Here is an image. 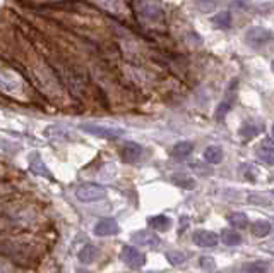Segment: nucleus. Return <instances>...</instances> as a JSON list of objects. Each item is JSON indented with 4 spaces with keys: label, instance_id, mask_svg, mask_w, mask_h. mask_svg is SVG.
<instances>
[{
    "label": "nucleus",
    "instance_id": "nucleus-9",
    "mask_svg": "<svg viewBox=\"0 0 274 273\" xmlns=\"http://www.w3.org/2000/svg\"><path fill=\"white\" fill-rule=\"evenodd\" d=\"M29 168H31L33 174L40 175V177H47V179H53V175H51V172L47 168V165L43 164V160H41L40 153H31L29 155Z\"/></svg>",
    "mask_w": 274,
    "mask_h": 273
},
{
    "label": "nucleus",
    "instance_id": "nucleus-12",
    "mask_svg": "<svg viewBox=\"0 0 274 273\" xmlns=\"http://www.w3.org/2000/svg\"><path fill=\"white\" fill-rule=\"evenodd\" d=\"M204 160L211 165L221 164V162H223V148L216 145L207 146V148L204 149Z\"/></svg>",
    "mask_w": 274,
    "mask_h": 273
},
{
    "label": "nucleus",
    "instance_id": "nucleus-8",
    "mask_svg": "<svg viewBox=\"0 0 274 273\" xmlns=\"http://www.w3.org/2000/svg\"><path fill=\"white\" fill-rule=\"evenodd\" d=\"M257 157L264 162L266 165H274V139L266 138L259 143L257 146Z\"/></svg>",
    "mask_w": 274,
    "mask_h": 273
},
{
    "label": "nucleus",
    "instance_id": "nucleus-28",
    "mask_svg": "<svg viewBox=\"0 0 274 273\" xmlns=\"http://www.w3.org/2000/svg\"><path fill=\"white\" fill-rule=\"evenodd\" d=\"M81 273H89V272H81Z\"/></svg>",
    "mask_w": 274,
    "mask_h": 273
},
{
    "label": "nucleus",
    "instance_id": "nucleus-15",
    "mask_svg": "<svg viewBox=\"0 0 274 273\" xmlns=\"http://www.w3.org/2000/svg\"><path fill=\"white\" fill-rule=\"evenodd\" d=\"M149 225H151L154 230H158V232H166V230L171 227V220L165 215H158V217L149 218Z\"/></svg>",
    "mask_w": 274,
    "mask_h": 273
},
{
    "label": "nucleus",
    "instance_id": "nucleus-5",
    "mask_svg": "<svg viewBox=\"0 0 274 273\" xmlns=\"http://www.w3.org/2000/svg\"><path fill=\"white\" fill-rule=\"evenodd\" d=\"M192 240H194V244L199 246V248L211 249L218 246L220 237H218V234L211 232V230H195L194 236H192Z\"/></svg>",
    "mask_w": 274,
    "mask_h": 273
},
{
    "label": "nucleus",
    "instance_id": "nucleus-16",
    "mask_svg": "<svg viewBox=\"0 0 274 273\" xmlns=\"http://www.w3.org/2000/svg\"><path fill=\"white\" fill-rule=\"evenodd\" d=\"M228 222H230V225L235 227V229H245V227L249 225L247 215L245 213H240V211L230 213V215H228Z\"/></svg>",
    "mask_w": 274,
    "mask_h": 273
},
{
    "label": "nucleus",
    "instance_id": "nucleus-21",
    "mask_svg": "<svg viewBox=\"0 0 274 273\" xmlns=\"http://www.w3.org/2000/svg\"><path fill=\"white\" fill-rule=\"evenodd\" d=\"M171 181H173L175 184H178L180 187H184V189H194V187H195L194 179L185 177V175H173V177H171Z\"/></svg>",
    "mask_w": 274,
    "mask_h": 273
},
{
    "label": "nucleus",
    "instance_id": "nucleus-24",
    "mask_svg": "<svg viewBox=\"0 0 274 273\" xmlns=\"http://www.w3.org/2000/svg\"><path fill=\"white\" fill-rule=\"evenodd\" d=\"M230 109H231V102H221L220 105H218V109H216V112H214V117H216L218 120H223L224 117H226V113L230 112Z\"/></svg>",
    "mask_w": 274,
    "mask_h": 273
},
{
    "label": "nucleus",
    "instance_id": "nucleus-23",
    "mask_svg": "<svg viewBox=\"0 0 274 273\" xmlns=\"http://www.w3.org/2000/svg\"><path fill=\"white\" fill-rule=\"evenodd\" d=\"M166 259L170 261V265H173V266H178V265H182V263L185 261V255L184 253H178V251H170V253H166Z\"/></svg>",
    "mask_w": 274,
    "mask_h": 273
},
{
    "label": "nucleus",
    "instance_id": "nucleus-20",
    "mask_svg": "<svg viewBox=\"0 0 274 273\" xmlns=\"http://www.w3.org/2000/svg\"><path fill=\"white\" fill-rule=\"evenodd\" d=\"M267 265L262 261H252V263H247V265L242 266L240 273H266Z\"/></svg>",
    "mask_w": 274,
    "mask_h": 273
},
{
    "label": "nucleus",
    "instance_id": "nucleus-1",
    "mask_svg": "<svg viewBox=\"0 0 274 273\" xmlns=\"http://www.w3.org/2000/svg\"><path fill=\"white\" fill-rule=\"evenodd\" d=\"M79 127H81V131L87 132V134L96 136V138H103V139H119L120 136H123V129L94 124V122H83Z\"/></svg>",
    "mask_w": 274,
    "mask_h": 273
},
{
    "label": "nucleus",
    "instance_id": "nucleus-11",
    "mask_svg": "<svg viewBox=\"0 0 274 273\" xmlns=\"http://www.w3.org/2000/svg\"><path fill=\"white\" fill-rule=\"evenodd\" d=\"M0 90L7 91V93H16L19 90L17 77L11 73H0Z\"/></svg>",
    "mask_w": 274,
    "mask_h": 273
},
{
    "label": "nucleus",
    "instance_id": "nucleus-19",
    "mask_svg": "<svg viewBox=\"0 0 274 273\" xmlns=\"http://www.w3.org/2000/svg\"><path fill=\"white\" fill-rule=\"evenodd\" d=\"M211 22H213L216 28H230V24H231L230 12H228V11L220 12V14H216L213 19H211Z\"/></svg>",
    "mask_w": 274,
    "mask_h": 273
},
{
    "label": "nucleus",
    "instance_id": "nucleus-7",
    "mask_svg": "<svg viewBox=\"0 0 274 273\" xmlns=\"http://www.w3.org/2000/svg\"><path fill=\"white\" fill-rule=\"evenodd\" d=\"M132 242L141 248H158L159 246V237L153 232H148V230H139V232L132 234Z\"/></svg>",
    "mask_w": 274,
    "mask_h": 273
},
{
    "label": "nucleus",
    "instance_id": "nucleus-10",
    "mask_svg": "<svg viewBox=\"0 0 274 273\" xmlns=\"http://www.w3.org/2000/svg\"><path fill=\"white\" fill-rule=\"evenodd\" d=\"M142 146L137 145V143H127V145H123L122 148V158L123 162H127V164H134V162H137L139 158L142 157Z\"/></svg>",
    "mask_w": 274,
    "mask_h": 273
},
{
    "label": "nucleus",
    "instance_id": "nucleus-22",
    "mask_svg": "<svg viewBox=\"0 0 274 273\" xmlns=\"http://www.w3.org/2000/svg\"><path fill=\"white\" fill-rule=\"evenodd\" d=\"M259 131L260 129L257 127L256 124H245L240 129V136H242L243 139H250V138H256V136L259 134Z\"/></svg>",
    "mask_w": 274,
    "mask_h": 273
},
{
    "label": "nucleus",
    "instance_id": "nucleus-27",
    "mask_svg": "<svg viewBox=\"0 0 274 273\" xmlns=\"http://www.w3.org/2000/svg\"><path fill=\"white\" fill-rule=\"evenodd\" d=\"M273 138H274V126H273Z\"/></svg>",
    "mask_w": 274,
    "mask_h": 273
},
{
    "label": "nucleus",
    "instance_id": "nucleus-6",
    "mask_svg": "<svg viewBox=\"0 0 274 273\" xmlns=\"http://www.w3.org/2000/svg\"><path fill=\"white\" fill-rule=\"evenodd\" d=\"M119 232H120V227L115 218H101V220H98V223L94 225V234H96L98 237L117 236Z\"/></svg>",
    "mask_w": 274,
    "mask_h": 273
},
{
    "label": "nucleus",
    "instance_id": "nucleus-2",
    "mask_svg": "<svg viewBox=\"0 0 274 273\" xmlns=\"http://www.w3.org/2000/svg\"><path fill=\"white\" fill-rule=\"evenodd\" d=\"M76 196L83 203H94V201H100L106 196L105 187L93 184V182H84L76 189Z\"/></svg>",
    "mask_w": 274,
    "mask_h": 273
},
{
    "label": "nucleus",
    "instance_id": "nucleus-14",
    "mask_svg": "<svg viewBox=\"0 0 274 273\" xmlns=\"http://www.w3.org/2000/svg\"><path fill=\"white\" fill-rule=\"evenodd\" d=\"M77 258H79V261L84 263V265H89V263H93L94 259L98 258V249H96V246L86 244V246H84V248L79 251Z\"/></svg>",
    "mask_w": 274,
    "mask_h": 273
},
{
    "label": "nucleus",
    "instance_id": "nucleus-4",
    "mask_svg": "<svg viewBox=\"0 0 274 273\" xmlns=\"http://www.w3.org/2000/svg\"><path fill=\"white\" fill-rule=\"evenodd\" d=\"M120 258L130 268H141V266L146 265V255L137 248H132V246H125L120 253Z\"/></svg>",
    "mask_w": 274,
    "mask_h": 273
},
{
    "label": "nucleus",
    "instance_id": "nucleus-29",
    "mask_svg": "<svg viewBox=\"0 0 274 273\" xmlns=\"http://www.w3.org/2000/svg\"><path fill=\"white\" fill-rule=\"evenodd\" d=\"M273 71H274V62H273Z\"/></svg>",
    "mask_w": 274,
    "mask_h": 273
},
{
    "label": "nucleus",
    "instance_id": "nucleus-13",
    "mask_svg": "<svg viewBox=\"0 0 274 273\" xmlns=\"http://www.w3.org/2000/svg\"><path fill=\"white\" fill-rule=\"evenodd\" d=\"M192 151H194V145H192L190 141H180L173 146V149H171V157L177 158V160H184V158H187Z\"/></svg>",
    "mask_w": 274,
    "mask_h": 273
},
{
    "label": "nucleus",
    "instance_id": "nucleus-17",
    "mask_svg": "<svg viewBox=\"0 0 274 273\" xmlns=\"http://www.w3.org/2000/svg\"><path fill=\"white\" fill-rule=\"evenodd\" d=\"M221 240H223L226 246H238L242 242V237H240V234H238L237 230L224 229L223 232H221Z\"/></svg>",
    "mask_w": 274,
    "mask_h": 273
},
{
    "label": "nucleus",
    "instance_id": "nucleus-30",
    "mask_svg": "<svg viewBox=\"0 0 274 273\" xmlns=\"http://www.w3.org/2000/svg\"><path fill=\"white\" fill-rule=\"evenodd\" d=\"M271 193H273V194H274V189H273V191H271Z\"/></svg>",
    "mask_w": 274,
    "mask_h": 273
},
{
    "label": "nucleus",
    "instance_id": "nucleus-25",
    "mask_svg": "<svg viewBox=\"0 0 274 273\" xmlns=\"http://www.w3.org/2000/svg\"><path fill=\"white\" fill-rule=\"evenodd\" d=\"M195 2L201 5L202 11H209L211 7H214L218 4V0H195Z\"/></svg>",
    "mask_w": 274,
    "mask_h": 273
},
{
    "label": "nucleus",
    "instance_id": "nucleus-18",
    "mask_svg": "<svg viewBox=\"0 0 274 273\" xmlns=\"http://www.w3.org/2000/svg\"><path fill=\"white\" fill-rule=\"evenodd\" d=\"M271 232V223L267 220H257L252 225V234L256 237H266Z\"/></svg>",
    "mask_w": 274,
    "mask_h": 273
},
{
    "label": "nucleus",
    "instance_id": "nucleus-26",
    "mask_svg": "<svg viewBox=\"0 0 274 273\" xmlns=\"http://www.w3.org/2000/svg\"><path fill=\"white\" fill-rule=\"evenodd\" d=\"M199 265H201L202 268H207V270H213L214 266H216V265H214V259H211V258H206V256H204V258H201V259H199Z\"/></svg>",
    "mask_w": 274,
    "mask_h": 273
},
{
    "label": "nucleus",
    "instance_id": "nucleus-3",
    "mask_svg": "<svg viewBox=\"0 0 274 273\" xmlns=\"http://www.w3.org/2000/svg\"><path fill=\"white\" fill-rule=\"evenodd\" d=\"M273 40H274V35L271 31H267V29L259 28V26L250 28L245 33V43L252 48H262Z\"/></svg>",
    "mask_w": 274,
    "mask_h": 273
}]
</instances>
